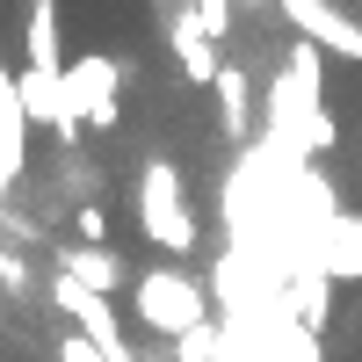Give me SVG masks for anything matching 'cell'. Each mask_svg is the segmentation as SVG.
<instances>
[{"instance_id": "obj_4", "label": "cell", "mask_w": 362, "mask_h": 362, "mask_svg": "<svg viewBox=\"0 0 362 362\" xmlns=\"http://www.w3.org/2000/svg\"><path fill=\"white\" fill-rule=\"evenodd\" d=\"M283 22L297 44H312L326 58H348V66H362V15H348L341 0H283Z\"/></svg>"}, {"instance_id": "obj_6", "label": "cell", "mask_w": 362, "mask_h": 362, "mask_svg": "<svg viewBox=\"0 0 362 362\" xmlns=\"http://www.w3.org/2000/svg\"><path fill=\"white\" fill-rule=\"evenodd\" d=\"M51 268H58V276H73V283H87L95 297H116L124 283H138L131 268H124V254H109V247H80V239H51Z\"/></svg>"}, {"instance_id": "obj_3", "label": "cell", "mask_w": 362, "mask_h": 362, "mask_svg": "<svg viewBox=\"0 0 362 362\" xmlns=\"http://www.w3.org/2000/svg\"><path fill=\"white\" fill-rule=\"evenodd\" d=\"M124 58H109V51H80L66 58V109L80 116L87 131H116L124 124Z\"/></svg>"}, {"instance_id": "obj_8", "label": "cell", "mask_w": 362, "mask_h": 362, "mask_svg": "<svg viewBox=\"0 0 362 362\" xmlns=\"http://www.w3.org/2000/svg\"><path fill=\"white\" fill-rule=\"evenodd\" d=\"M319 268L326 283H362V210H341L319 239Z\"/></svg>"}, {"instance_id": "obj_5", "label": "cell", "mask_w": 362, "mask_h": 362, "mask_svg": "<svg viewBox=\"0 0 362 362\" xmlns=\"http://www.w3.org/2000/svg\"><path fill=\"white\" fill-rule=\"evenodd\" d=\"M167 51H174V66H181V80H189V87H218V73H225V51H218V37L203 29L196 0L167 15Z\"/></svg>"}, {"instance_id": "obj_2", "label": "cell", "mask_w": 362, "mask_h": 362, "mask_svg": "<svg viewBox=\"0 0 362 362\" xmlns=\"http://www.w3.org/2000/svg\"><path fill=\"white\" fill-rule=\"evenodd\" d=\"M131 312L145 334H160V341H181V334H196V326H210V297L203 283L189 276V268H145V276L131 283Z\"/></svg>"}, {"instance_id": "obj_14", "label": "cell", "mask_w": 362, "mask_h": 362, "mask_svg": "<svg viewBox=\"0 0 362 362\" xmlns=\"http://www.w3.org/2000/svg\"><path fill=\"white\" fill-rule=\"evenodd\" d=\"M239 8H283V0H239Z\"/></svg>"}, {"instance_id": "obj_12", "label": "cell", "mask_w": 362, "mask_h": 362, "mask_svg": "<svg viewBox=\"0 0 362 362\" xmlns=\"http://www.w3.org/2000/svg\"><path fill=\"white\" fill-rule=\"evenodd\" d=\"M0 283H8L15 297H29V268H22V254L8 247V239H0Z\"/></svg>"}, {"instance_id": "obj_10", "label": "cell", "mask_w": 362, "mask_h": 362, "mask_svg": "<svg viewBox=\"0 0 362 362\" xmlns=\"http://www.w3.org/2000/svg\"><path fill=\"white\" fill-rule=\"evenodd\" d=\"M225 348H232L225 326H196V334L174 341V362H225Z\"/></svg>"}, {"instance_id": "obj_11", "label": "cell", "mask_w": 362, "mask_h": 362, "mask_svg": "<svg viewBox=\"0 0 362 362\" xmlns=\"http://www.w3.org/2000/svg\"><path fill=\"white\" fill-rule=\"evenodd\" d=\"M73 232H80V247H109V218H102V203H80V210H73Z\"/></svg>"}, {"instance_id": "obj_9", "label": "cell", "mask_w": 362, "mask_h": 362, "mask_svg": "<svg viewBox=\"0 0 362 362\" xmlns=\"http://www.w3.org/2000/svg\"><path fill=\"white\" fill-rule=\"evenodd\" d=\"M22 66L66 73V58H58V0H29L22 8Z\"/></svg>"}, {"instance_id": "obj_7", "label": "cell", "mask_w": 362, "mask_h": 362, "mask_svg": "<svg viewBox=\"0 0 362 362\" xmlns=\"http://www.w3.org/2000/svg\"><path fill=\"white\" fill-rule=\"evenodd\" d=\"M29 116H22V95H15V80H0V218H8V203L22 189V174H29Z\"/></svg>"}, {"instance_id": "obj_13", "label": "cell", "mask_w": 362, "mask_h": 362, "mask_svg": "<svg viewBox=\"0 0 362 362\" xmlns=\"http://www.w3.org/2000/svg\"><path fill=\"white\" fill-rule=\"evenodd\" d=\"M58 362H109V355L87 341V334H58Z\"/></svg>"}, {"instance_id": "obj_1", "label": "cell", "mask_w": 362, "mask_h": 362, "mask_svg": "<svg viewBox=\"0 0 362 362\" xmlns=\"http://www.w3.org/2000/svg\"><path fill=\"white\" fill-rule=\"evenodd\" d=\"M138 232L153 239V247H167L174 261L196 254V210H189V181H181V167L167 153H153L138 167Z\"/></svg>"}]
</instances>
